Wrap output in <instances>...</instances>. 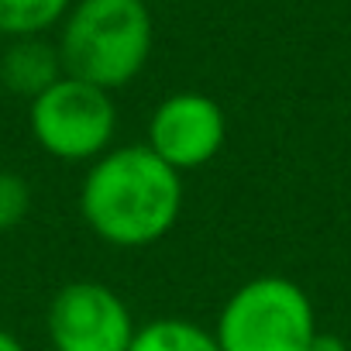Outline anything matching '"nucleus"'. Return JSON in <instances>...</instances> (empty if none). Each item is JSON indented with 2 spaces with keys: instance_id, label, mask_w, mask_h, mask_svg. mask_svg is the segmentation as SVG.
<instances>
[{
  "instance_id": "1",
  "label": "nucleus",
  "mask_w": 351,
  "mask_h": 351,
  "mask_svg": "<svg viewBox=\"0 0 351 351\" xmlns=\"http://www.w3.org/2000/svg\"><path fill=\"white\" fill-rule=\"evenodd\" d=\"M183 172L158 158L145 141L114 145L86 165L80 186L83 224L110 248H152L183 214Z\"/></svg>"
},
{
  "instance_id": "2",
  "label": "nucleus",
  "mask_w": 351,
  "mask_h": 351,
  "mask_svg": "<svg viewBox=\"0 0 351 351\" xmlns=\"http://www.w3.org/2000/svg\"><path fill=\"white\" fill-rule=\"evenodd\" d=\"M56 45L69 76L114 93L134 83L152 59V8L148 0H76Z\"/></svg>"
},
{
  "instance_id": "3",
  "label": "nucleus",
  "mask_w": 351,
  "mask_h": 351,
  "mask_svg": "<svg viewBox=\"0 0 351 351\" xmlns=\"http://www.w3.org/2000/svg\"><path fill=\"white\" fill-rule=\"evenodd\" d=\"M310 293L286 276H255L221 306L214 337L221 351H310L317 341Z\"/></svg>"
},
{
  "instance_id": "4",
  "label": "nucleus",
  "mask_w": 351,
  "mask_h": 351,
  "mask_svg": "<svg viewBox=\"0 0 351 351\" xmlns=\"http://www.w3.org/2000/svg\"><path fill=\"white\" fill-rule=\"evenodd\" d=\"M28 128L45 155L66 165H90L114 148L117 104L110 90L66 73L28 104Z\"/></svg>"
},
{
  "instance_id": "5",
  "label": "nucleus",
  "mask_w": 351,
  "mask_h": 351,
  "mask_svg": "<svg viewBox=\"0 0 351 351\" xmlns=\"http://www.w3.org/2000/svg\"><path fill=\"white\" fill-rule=\"evenodd\" d=\"M52 351H128L138 324L117 289L97 279L66 282L45 313Z\"/></svg>"
},
{
  "instance_id": "6",
  "label": "nucleus",
  "mask_w": 351,
  "mask_h": 351,
  "mask_svg": "<svg viewBox=\"0 0 351 351\" xmlns=\"http://www.w3.org/2000/svg\"><path fill=\"white\" fill-rule=\"evenodd\" d=\"M228 141V117L221 104L200 90L169 93L148 117L145 145L176 172L210 165Z\"/></svg>"
},
{
  "instance_id": "7",
  "label": "nucleus",
  "mask_w": 351,
  "mask_h": 351,
  "mask_svg": "<svg viewBox=\"0 0 351 351\" xmlns=\"http://www.w3.org/2000/svg\"><path fill=\"white\" fill-rule=\"evenodd\" d=\"M66 76L59 45L49 42L45 35L32 38H8L4 52H0V86L21 100L42 97L52 83Z\"/></svg>"
},
{
  "instance_id": "8",
  "label": "nucleus",
  "mask_w": 351,
  "mask_h": 351,
  "mask_svg": "<svg viewBox=\"0 0 351 351\" xmlns=\"http://www.w3.org/2000/svg\"><path fill=\"white\" fill-rule=\"evenodd\" d=\"M128 351H221L214 327H204L186 317H155L138 324Z\"/></svg>"
},
{
  "instance_id": "9",
  "label": "nucleus",
  "mask_w": 351,
  "mask_h": 351,
  "mask_svg": "<svg viewBox=\"0 0 351 351\" xmlns=\"http://www.w3.org/2000/svg\"><path fill=\"white\" fill-rule=\"evenodd\" d=\"M76 0H0V35L32 38L59 28Z\"/></svg>"
},
{
  "instance_id": "10",
  "label": "nucleus",
  "mask_w": 351,
  "mask_h": 351,
  "mask_svg": "<svg viewBox=\"0 0 351 351\" xmlns=\"http://www.w3.org/2000/svg\"><path fill=\"white\" fill-rule=\"evenodd\" d=\"M32 214V186L21 172L0 169V234L14 231Z\"/></svg>"
},
{
  "instance_id": "11",
  "label": "nucleus",
  "mask_w": 351,
  "mask_h": 351,
  "mask_svg": "<svg viewBox=\"0 0 351 351\" xmlns=\"http://www.w3.org/2000/svg\"><path fill=\"white\" fill-rule=\"evenodd\" d=\"M310 351H348V344L334 334H317V341L310 344Z\"/></svg>"
},
{
  "instance_id": "12",
  "label": "nucleus",
  "mask_w": 351,
  "mask_h": 351,
  "mask_svg": "<svg viewBox=\"0 0 351 351\" xmlns=\"http://www.w3.org/2000/svg\"><path fill=\"white\" fill-rule=\"evenodd\" d=\"M0 351H28V348L21 344V337H14L11 330L0 327Z\"/></svg>"
},
{
  "instance_id": "13",
  "label": "nucleus",
  "mask_w": 351,
  "mask_h": 351,
  "mask_svg": "<svg viewBox=\"0 0 351 351\" xmlns=\"http://www.w3.org/2000/svg\"><path fill=\"white\" fill-rule=\"evenodd\" d=\"M169 4H176V0H169Z\"/></svg>"
}]
</instances>
